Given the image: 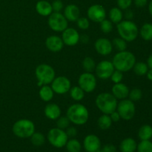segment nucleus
<instances>
[{
  "instance_id": "f257e3e1",
  "label": "nucleus",
  "mask_w": 152,
  "mask_h": 152,
  "mask_svg": "<svg viewBox=\"0 0 152 152\" xmlns=\"http://www.w3.org/2000/svg\"><path fill=\"white\" fill-rule=\"evenodd\" d=\"M137 62L136 56L132 52L128 50L120 51L116 53L112 59V63L115 70L125 73L133 69Z\"/></svg>"
},
{
  "instance_id": "f03ea898",
  "label": "nucleus",
  "mask_w": 152,
  "mask_h": 152,
  "mask_svg": "<svg viewBox=\"0 0 152 152\" xmlns=\"http://www.w3.org/2000/svg\"><path fill=\"white\" fill-rule=\"evenodd\" d=\"M66 117L71 123L76 126H83L89 119V112L85 105L75 103L70 105L66 111Z\"/></svg>"
},
{
  "instance_id": "7ed1b4c3",
  "label": "nucleus",
  "mask_w": 152,
  "mask_h": 152,
  "mask_svg": "<svg viewBox=\"0 0 152 152\" xmlns=\"http://www.w3.org/2000/svg\"><path fill=\"white\" fill-rule=\"evenodd\" d=\"M95 104L102 114H111L117 110L118 102L112 94L104 92L97 95L95 99Z\"/></svg>"
},
{
  "instance_id": "20e7f679",
  "label": "nucleus",
  "mask_w": 152,
  "mask_h": 152,
  "mask_svg": "<svg viewBox=\"0 0 152 152\" xmlns=\"http://www.w3.org/2000/svg\"><path fill=\"white\" fill-rule=\"evenodd\" d=\"M117 30L120 37L127 42H134L139 35V28L132 20H122L117 25Z\"/></svg>"
},
{
  "instance_id": "39448f33",
  "label": "nucleus",
  "mask_w": 152,
  "mask_h": 152,
  "mask_svg": "<svg viewBox=\"0 0 152 152\" xmlns=\"http://www.w3.org/2000/svg\"><path fill=\"white\" fill-rule=\"evenodd\" d=\"M36 127L34 122L28 119H21L15 122L12 127L13 134L19 138H30L35 132Z\"/></svg>"
},
{
  "instance_id": "423d86ee",
  "label": "nucleus",
  "mask_w": 152,
  "mask_h": 152,
  "mask_svg": "<svg viewBox=\"0 0 152 152\" xmlns=\"http://www.w3.org/2000/svg\"><path fill=\"white\" fill-rule=\"evenodd\" d=\"M35 76L37 79V86L39 87L49 85L56 77V72L52 66L48 64H40L36 68Z\"/></svg>"
},
{
  "instance_id": "0eeeda50",
  "label": "nucleus",
  "mask_w": 152,
  "mask_h": 152,
  "mask_svg": "<svg viewBox=\"0 0 152 152\" xmlns=\"http://www.w3.org/2000/svg\"><path fill=\"white\" fill-rule=\"evenodd\" d=\"M47 139L52 146L62 148L66 145L68 140V137L65 130L56 127L49 130L47 134Z\"/></svg>"
},
{
  "instance_id": "6e6552de",
  "label": "nucleus",
  "mask_w": 152,
  "mask_h": 152,
  "mask_svg": "<svg viewBox=\"0 0 152 152\" xmlns=\"http://www.w3.org/2000/svg\"><path fill=\"white\" fill-rule=\"evenodd\" d=\"M117 111L120 114V118L123 120H131L134 117L136 114V106L134 102L129 99H124L118 102Z\"/></svg>"
},
{
  "instance_id": "1a4fd4ad",
  "label": "nucleus",
  "mask_w": 152,
  "mask_h": 152,
  "mask_svg": "<svg viewBox=\"0 0 152 152\" xmlns=\"http://www.w3.org/2000/svg\"><path fill=\"white\" fill-rule=\"evenodd\" d=\"M48 26L54 32L62 33L68 27V21L61 13L53 12L48 19Z\"/></svg>"
},
{
  "instance_id": "9d476101",
  "label": "nucleus",
  "mask_w": 152,
  "mask_h": 152,
  "mask_svg": "<svg viewBox=\"0 0 152 152\" xmlns=\"http://www.w3.org/2000/svg\"><path fill=\"white\" fill-rule=\"evenodd\" d=\"M96 78L92 73L84 72L78 78V85L86 93H91L96 88Z\"/></svg>"
},
{
  "instance_id": "9b49d317",
  "label": "nucleus",
  "mask_w": 152,
  "mask_h": 152,
  "mask_svg": "<svg viewBox=\"0 0 152 152\" xmlns=\"http://www.w3.org/2000/svg\"><path fill=\"white\" fill-rule=\"evenodd\" d=\"M50 87L53 89L54 94L59 95L65 94L69 92L71 88V83L69 79L64 76H59L55 77L50 83Z\"/></svg>"
},
{
  "instance_id": "f8f14e48",
  "label": "nucleus",
  "mask_w": 152,
  "mask_h": 152,
  "mask_svg": "<svg viewBox=\"0 0 152 152\" xmlns=\"http://www.w3.org/2000/svg\"><path fill=\"white\" fill-rule=\"evenodd\" d=\"M114 70L115 68L112 62L108 60H102L96 64L94 71L98 78L101 80H108L110 79Z\"/></svg>"
},
{
  "instance_id": "ddd939ff",
  "label": "nucleus",
  "mask_w": 152,
  "mask_h": 152,
  "mask_svg": "<svg viewBox=\"0 0 152 152\" xmlns=\"http://www.w3.org/2000/svg\"><path fill=\"white\" fill-rule=\"evenodd\" d=\"M87 16L89 20L99 23L106 17V11L103 6L95 4L88 7L87 10Z\"/></svg>"
},
{
  "instance_id": "4468645a",
  "label": "nucleus",
  "mask_w": 152,
  "mask_h": 152,
  "mask_svg": "<svg viewBox=\"0 0 152 152\" xmlns=\"http://www.w3.org/2000/svg\"><path fill=\"white\" fill-rule=\"evenodd\" d=\"M62 39L64 45L68 46H74L80 42V35L78 31L74 28H67L62 32Z\"/></svg>"
},
{
  "instance_id": "2eb2a0df",
  "label": "nucleus",
  "mask_w": 152,
  "mask_h": 152,
  "mask_svg": "<svg viewBox=\"0 0 152 152\" xmlns=\"http://www.w3.org/2000/svg\"><path fill=\"white\" fill-rule=\"evenodd\" d=\"M94 48L98 54L101 56H108L111 54L114 48L111 41L108 39L102 37L96 40L94 43Z\"/></svg>"
},
{
  "instance_id": "dca6fc26",
  "label": "nucleus",
  "mask_w": 152,
  "mask_h": 152,
  "mask_svg": "<svg viewBox=\"0 0 152 152\" xmlns=\"http://www.w3.org/2000/svg\"><path fill=\"white\" fill-rule=\"evenodd\" d=\"M83 148L86 152H96L101 148L100 139L95 134H88L84 138Z\"/></svg>"
},
{
  "instance_id": "f3484780",
  "label": "nucleus",
  "mask_w": 152,
  "mask_h": 152,
  "mask_svg": "<svg viewBox=\"0 0 152 152\" xmlns=\"http://www.w3.org/2000/svg\"><path fill=\"white\" fill-rule=\"evenodd\" d=\"M45 46L50 51L56 53L62 50L64 43L61 37L56 35H52L46 39Z\"/></svg>"
},
{
  "instance_id": "a211bd4d",
  "label": "nucleus",
  "mask_w": 152,
  "mask_h": 152,
  "mask_svg": "<svg viewBox=\"0 0 152 152\" xmlns=\"http://www.w3.org/2000/svg\"><path fill=\"white\" fill-rule=\"evenodd\" d=\"M129 88L123 83H116L111 88V94L117 99H124L128 98L129 94Z\"/></svg>"
},
{
  "instance_id": "6ab92c4d",
  "label": "nucleus",
  "mask_w": 152,
  "mask_h": 152,
  "mask_svg": "<svg viewBox=\"0 0 152 152\" xmlns=\"http://www.w3.org/2000/svg\"><path fill=\"white\" fill-rule=\"evenodd\" d=\"M63 15L68 22H76L80 17V10L76 4H68L64 8Z\"/></svg>"
},
{
  "instance_id": "aec40b11",
  "label": "nucleus",
  "mask_w": 152,
  "mask_h": 152,
  "mask_svg": "<svg viewBox=\"0 0 152 152\" xmlns=\"http://www.w3.org/2000/svg\"><path fill=\"white\" fill-rule=\"evenodd\" d=\"M44 113L45 117L50 120H56L62 114L61 108L57 104L49 103L45 107Z\"/></svg>"
},
{
  "instance_id": "412c9836",
  "label": "nucleus",
  "mask_w": 152,
  "mask_h": 152,
  "mask_svg": "<svg viewBox=\"0 0 152 152\" xmlns=\"http://www.w3.org/2000/svg\"><path fill=\"white\" fill-rule=\"evenodd\" d=\"M36 10L37 13L42 16H49L53 13L51 3L46 0H40L36 4Z\"/></svg>"
},
{
  "instance_id": "4be33fe9",
  "label": "nucleus",
  "mask_w": 152,
  "mask_h": 152,
  "mask_svg": "<svg viewBox=\"0 0 152 152\" xmlns=\"http://www.w3.org/2000/svg\"><path fill=\"white\" fill-rule=\"evenodd\" d=\"M137 148L136 140L132 137L125 138L120 144V150L121 152H135Z\"/></svg>"
},
{
  "instance_id": "5701e85b",
  "label": "nucleus",
  "mask_w": 152,
  "mask_h": 152,
  "mask_svg": "<svg viewBox=\"0 0 152 152\" xmlns=\"http://www.w3.org/2000/svg\"><path fill=\"white\" fill-rule=\"evenodd\" d=\"M39 95L40 99L42 101L46 102H48L52 100L54 96V92H53V89L51 88L50 86L48 85H44V86H41L39 91Z\"/></svg>"
},
{
  "instance_id": "b1692460",
  "label": "nucleus",
  "mask_w": 152,
  "mask_h": 152,
  "mask_svg": "<svg viewBox=\"0 0 152 152\" xmlns=\"http://www.w3.org/2000/svg\"><path fill=\"white\" fill-rule=\"evenodd\" d=\"M108 16H109V20L114 24H118L123 20V10L118 7H112L109 10L108 13Z\"/></svg>"
},
{
  "instance_id": "393cba45",
  "label": "nucleus",
  "mask_w": 152,
  "mask_h": 152,
  "mask_svg": "<svg viewBox=\"0 0 152 152\" xmlns=\"http://www.w3.org/2000/svg\"><path fill=\"white\" fill-rule=\"evenodd\" d=\"M138 137L140 140H151L152 138V126L143 125L138 130Z\"/></svg>"
},
{
  "instance_id": "a878e982",
  "label": "nucleus",
  "mask_w": 152,
  "mask_h": 152,
  "mask_svg": "<svg viewBox=\"0 0 152 152\" xmlns=\"http://www.w3.org/2000/svg\"><path fill=\"white\" fill-rule=\"evenodd\" d=\"M139 34L141 38L146 42H149L152 40V24L147 23L143 24L139 30Z\"/></svg>"
},
{
  "instance_id": "bb28decb",
  "label": "nucleus",
  "mask_w": 152,
  "mask_h": 152,
  "mask_svg": "<svg viewBox=\"0 0 152 152\" xmlns=\"http://www.w3.org/2000/svg\"><path fill=\"white\" fill-rule=\"evenodd\" d=\"M112 120L110 117L109 114H103L102 116L98 118L97 126L99 129L102 131H105L109 129L112 126Z\"/></svg>"
},
{
  "instance_id": "cd10ccee",
  "label": "nucleus",
  "mask_w": 152,
  "mask_h": 152,
  "mask_svg": "<svg viewBox=\"0 0 152 152\" xmlns=\"http://www.w3.org/2000/svg\"><path fill=\"white\" fill-rule=\"evenodd\" d=\"M69 93L72 99H74L76 102H80L85 97V93L86 92L78 86L71 87L69 91Z\"/></svg>"
},
{
  "instance_id": "c85d7f7f",
  "label": "nucleus",
  "mask_w": 152,
  "mask_h": 152,
  "mask_svg": "<svg viewBox=\"0 0 152 152\" xmlns=\"http://www.w3.org/2000/svg\"><path fill=\"white\" fill-rule=\"evenodd\" d=\"M65 148L68 152H81L82 144L78 140L71 138L68 140Z\"/></svg>"
},
{
  "instance_id": "c756f323",
  "label": "nucleus",
  "mask_w": 152,
  "mask_h": 152,
  "mask_svg": "<svg viewBox=\"0 0 152 152\" xmlns=\"http://www.w3.org/2000/svg\"><path fill=\"white\" fill-rule=\"evenodd\" d=\"M148 68L147 63L144 62H136L133 67V71L134 74L137 76H144L148 72Z\"/></svg>"
},
{
  "instance_id": "7c9ffc66",
  "label": "nucleus",
  "mask_w": 152,
  "mask_h": 152,
  "mask_svg": "<svg viewBox=\"0 0 152 152\" xmlns=\"http://www.w3.org/2000/svg\"><path fill=\"white\" fill-rule=\"evenodd\" d=\"M96 65V62L94 60L93 58H91V56L85 57L83 60V62H82V66H83V69L85 70L86 72L92 73L93 71H94Z\"/></svg>"
},
{
  "instance_id": "2f4dec72",
  "label": "nucleus",
  "mask_w": 152,
  "mask_h": 152,
  "mask_svg": "<svg viewBox=\"0 0 152 152\" xmlns=\"http://www.w3.org/2000/svg\"><path fill=\"white\" fill-rule=\"evenodd\" d=\"M30 138H31V143L37 147L42 146L45 142V137L40 132H34Z\"/></svg>"
},
{
  "instance_id": "473e14b6",
  "label": "nucleus",
  "mask_w": 152,
  "mask_h": 152,
  "mask_svg": "<svg viewBox=\"0 0 152 152\" xmlns=\"http://www.w3.org/2000/svg\"><path fill=\"white\" fill-rule=\"evenodd\" d=\"M111 42H112L113 48L118 50V52L123 51V50H126L127 49V42L125 41L121 37L114 38Z\"/></svg>"
},
{
  "instance_id": "72a5a7b5",
  "label": "nucleus",
  "mask_w": 152,
  "mask_h": 152,
  "mask_svg": "<svg viewBox=\"0 0 152 152\" xmlns=\"http://www.w3.org/2000/svg\"><path fill=\"white\" fill-rule=\"evenodd\" d=\"M129 99L132 100V102H137L140 101L142 97V91L141 89L138 88H134L131 91H129Z\"/></svg>"
},
{
  "instance_id": "f704fd0d",
  "label": "nucleus",
  "mask_w": 152,
  "mask_h": 152,
  "mask_svg": "<svg viewBox=\"0 0 152 152\" xmlns=\"http://www.w3.org/2000/svg\"><path fill=\"white\" fill-rule=\"evenodd\" d=\"M137 152H152V142L151 140H141L137 144Z\"/></svg>"
},
{
  "instance_id": "c9c22d12",
  "label": "nucleus",
  "mask_w": 152,
  "mask_h": 152,
  "mask_svg": "<svg viewBox=\"0 0 152 152\" xmlns=\"http://www.w3.org/2000/svg\"><path fill=\"white\" fill-rule=\"evenodd\" d=\"M70 120H68V117L66 116H60L59 118L56 120V127L59 129H62V130H65L68 127L70 126Z\"/></svg>"
},
{
  "instance_id": "e433bc0d",
  "label": "nucleus",
  "mask_w": 152,
  "mask_h": 152,
  "mask_svg": "<svg viewBox=\"0 0 152 152\" xmlns=\"http://www.w3.org/2000/svg\"><path fill=\"white\" fill-rule=\"evenodd\" d=\"M100 24V29L104 34H109L113 30V23L109 20V19H103Z\"/></svg>"
},
{
  "instance_id": "4c0bfd02",
  "label": "nucleus",
  "mask_w": 152,
  "mask_h": 152,
  "mask_svg": "<svg viewBox=\"0 0 152 152\" xmlns=\"http://www.w3.org/2000/svg\"><path fill=\"white\" fill-rule=\"evenodd\" d=\"M77 25L80 29L83 30V31H86L89 28L90 26V22H89V19L87 17H80L77 21Z\"/></svg>"
},
{
  "instance_id": "58836bf2",
  "label": "nucleus",
  "mask_w": 152,
  "mask_h": 152,
  "mask_svg": "<svg viewBox=\"0 0 152 152\" xmlns=\"http://www.w3.org/2000/svg\"><path fill=\"white\" fill-rule=\"evenodd\" d=\"M110 79H111V81H112L114 84L121 83L123 80V73L118 71V70H114V71L112 73Z\"/></svg>"
},
{
  "instance_id": "ea45409f",
  "label": "nucleus",
  "mask_w": 152,
  "mask_h": 152,
  "mask_svg": "<svg viewBox=\"0 0 152 152\" xmlns=\"http://www.w3.org/2000/svg\"><path fill=\"white\" fill-rule=\"evenodd\" d=\"M132 2H133V0H117V7L122 10L129 9L132 6Z\"/></svg>"
},
{
  "instance_id": "a19ab883",
  "label": "nucleus",
  "mask_w": 152,
  "mask_h": 152,
  "mask_svg": "<svg viewBox=\"0 0 152 152\" xmlns=\"http://www.w3.org/2000/svg\"><path fill=\"white\" fill-rule=\"evenodd\" d=\"M51 6L53 12H56V13H61L64 8V4L61 0H54L51 3Z\"/></svg>"
},
{
  "instance_id": "79ce46f5",
  "label": "nucleus",
  "mask_w": 152,
  "mask_h": 152,
  "mask_svg": "<svg viewBox=\"0 0 152 152\" xmlns=\"http://www.w3.org/2000/svg\"><path fill=\"white\" fill-rule=\"evenodd\" d=\"M65 132H66L68 138H74L77 135V129L75 127H73V126H69V127L67 128Z\"/></svg>"
},
{
  "instance_id": "37998d69",
  "label": "nucleus",
  "mask_w": 152,
  "mask_h": 152,
  "mask_svg": "<svg viewBox=\"0 0 152 152\" xmlns=\"http://www.w3.org/2000/svg\"><path fill=\"white\" fill-rule=\"evenodd\" d=\"M101 149L103 152H117V148L115 145L111 143L105 145Z\"/></svg>"
},
{
  "instance_id": "c03bdc74",
  "label": "nucleus",
  "mask_w": 152,
  "mask_h": 152,
  "mask_svg": "<svg viewBox=\"0 0 152 152\" xmlns=\"http://www.w3.org/2000/svg\"><path fill=\"white\" fill-rule=\"evenodd\" d=\"M134 3L135 6L137 7H144L148 3V0H134Z\"/></svg>"
},
{
  "instance_id": "a18cd8bd",
  "label": "nucleus",
  "mask_w": 152,
  "mask_h": 152,
  "mask_svg": "<svg viewBox=\"0 0 152 152\" xmlns=\"http://www.w3.org/2000/svg\"><path fill=\"white\" fill-rule=\"evenodd\" d=\"M110 115V117H111V120H112V122H114V123H117V122H119L120 120V114H118V112L117 111V110H116L115 111H114V112L111 113V114H109Z\"/></svg>"
},
{
  "instance_id": "49530a36",
  "label": "nucleus",
  "mask_w": 152,
  "mask_h": 152,
  "mask_svg": "<svg viewBox=\"0 0 152 152\" xmlns=\"http://www.w3.org/2000/svg\"><path fill=\"white\" fill-rule=\"evenodd\" d=\"M126 12H125V13L123 14V16H124V17L126 18V20H132V19H133L134 17V13L133 11H132V10H130V9H126Z\"/></svg>"
},
{
  "instance_id": "de8ad7c7",
  "label": "nucleus",
  "mask_w": 152,
  "mask_h": 152,
  "mask_svg": "<svg viewBox=\"0 0 152 152\" xmlns=\"http://www.w3.org/2000/svg\"><path fill=\"white\" fill-rule=\"evenodd\" d=\"M80 41H81L83 44H87L89 42V37L86 34H83V35L80 36Z\"/></svg>"
},
{
  "instance_id": "09e8293b",
  "label": "nucleus",
  "mask_w": 152,
  "mask_h": 152,
  "mask_svg": "<svg viewBox=\"0 0 152 152\" xmlns=\"http://www.w3.org/2000/svg\"><path fill=\"white\" fill-rule=\"evenodd\" d=\"M147 65H148V68H151L152 69V53L149 55V56L148 57V59H147Z\"/></svg>"
},
{
  "instance_id": "8fccbe9b",
  "label": "nucleus",
  "mask_w": 152,
  "mask_h": 152,
  "mask_svg": "<svg viewBox=\"0 0 152 152\" xmlns=\"http://www.w3.org/2000/svg\"><path fill=\"white\" fill-rule=\"evenodd\" d=\"M146 77L147 79H148V80H150V81L152 82V69L151 68H149L148 71V72L146 73Z\"/></svg>"
},
{
  "instance_id": "3c124183",
  "label": "nucleus",
  "mask_w": 152,
  "mask_h": 152,
  "mask_svg": "<svg viewBox=\"0 0 152 152\" xmlns=\"http://www.w3.org/2000/svg\"><path fill=\"white\" fill-rule=\"evenodd\" d=\"M148 12H149V14L152 16V0L148 4Z\"/></svg>"
},
{
  "instance_id": "603ef678",
  "label": "nucleus",
  "mask_w": 152,
  "mask_h": 152,
  "mask_svg": "<svg viewBox=\"0 0 152 152\" xmlns=\"http://www.w3.org/2000/svg\"><path fill=\"white\" fill-rule=\"evenodd\" d=\"M96 152H103V151H102V149H101V148H100V149L98 150V151H96Z\"/></svg>"
}]
</instances>
